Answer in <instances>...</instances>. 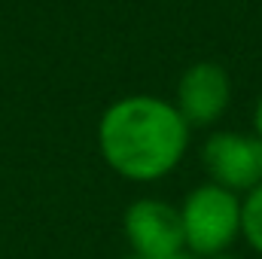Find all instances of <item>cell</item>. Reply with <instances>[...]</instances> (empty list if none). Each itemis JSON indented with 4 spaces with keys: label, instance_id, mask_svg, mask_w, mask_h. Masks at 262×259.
<instances>
[{
    "label": "cell",
    "instance_id": "6da1fadb",
    "mask_svg": "<svg viewBox=\"0 0 262 259\" xmlns=\"http://www.w3.org/2000/svg\"><path fill=\"white\" fill-rule=\"evenodd\" d=\"M189 131L174 101L159 95H125L101 113L98 149L119 177L152 183L183 162Z\"/></svg>",
    "mask_w": 262,
    "mask_h": 259
},
{
    "label": "cell",
    "instance_id": "7a4b0ae2",
    "mask_svg": "<svg viewBox=\"0 0 262 259\" xmlns=\"http://www.w3.org/2000/svg\"><path fill=\"white\" fill-rule=\"evenodd\" d=\"M180 223L186 253L195 259L229 253V247L241 238V195L216 183H201L183 198Z\"/></svg>",
    "mask_w": 262,
    "mask_h": 259
},
{
    "label": "cell",
    "instance_id": "3957f363",
    "mask_svg": "<svg viewBox=\"0 0 262 259\" xmlns=\"http://www.w3.org/2000/svg\"><path fill=\"white\" fill-rule=\"evenodd\" d=\"M210 183L244 195L262 183V140L241 131H213L201 146Z\"/></svg>",
    "mask_w": 262,
    "mask_h": 259
},
{
    "label": "cell",
    "instance_id": "277c9868",
    "mask_svg": "<svg viewBox=\"0 0 262 259\" xmlns=\"http://www.w3.org/2000/svg\"><path fill=\"white\" fill-rule=\"evenodd\" d=\"M122 229L128 238L134 256L156 259V256H174L186 250L183 241V223H180V207L165 201V198H137L131 201Z\"/></svg>",
    "mask_w": 262,
    "mask_h": 259
},
{
    "label": "cell",
    "instance_id": "5b68a950",
    "mask_svg": "<svg viewBox=\"0 0 262 259\" xmlns=\"http://www.w3.org/2000/svg\"><path fill=\"white\" fill-rule=\"evenodd\" d=\"M229 101H232V79L226 67H220L216 61H195L183 70L177 82L174 107L180 110L189 128H207L216 119H223Z\"/></svg>",
    "mask_w": 262,
    "mask_h": 259
},
{
    "label": "cell",
    "instance_id": "8992f818",
    "mask_svg": "<svg viewBox=\"0 0 262 259\" xmlns=\"http://www.w3.org/2000/svg\"><path fill=\"white\" fill-rule=\"evenodd\" d=\"M241 238L250 250L262 253V183L241 198Z\"/></svg>",
    "mask_w": 262,
    "mask_h": 259
},
{
    "label": "cell",
    "instance_id": "52a82bcc",
    "mask_svg": "<svg viewBox=\"0 0 262 259\" xmlns=\"http://www.w3.org/2000/svg\"><path fill=\"white\" fill-rule=\"evenodd\" d=\"M253 134L262 140V95H259V101H256V107H253Z\"/></svg>",
    "mask_w": 262,
    "mask_h": 259
},
{
    "label": "cell",
    "instance_id": "ba28073f",
    "mask_svg": "<svg viewBox=\"0 0 262 259\" xmlns=\"http://www.w3.org/2000/svg\"><path fill=\"white\" fill-rule=\"evenodd\" d=\"M134 259H143V256H134ZM156 259H195V256L183 250V253H174V256H156Z\"/></svg>",
    "mask_w": 262,
    "mask_h": 259
},
{
    "label": "cell",
    "instance_id": "9c48e42d",
    "mask_svg": "<svg viewBox=\"0 0 262 259\" xmlns=\"http://www.w3.org/2000/svg\"><path fill=\"white\" fill-rule=\"evenodd\" d=\"M210 259H232L229 253H220V256H210Z\"/></svg>",
    "mask_w": 262,
    "mask_h": 259
}]
</instances>
